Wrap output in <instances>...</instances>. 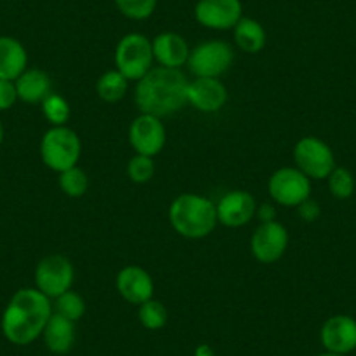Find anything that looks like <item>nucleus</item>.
I'll return each mask as SVG.
<instances>
[{
    "mask_svg": "<svg viewBox=\"0 0 356 356\" xmlns=\"http://www.w3.org/2000/svg\"><path fill=\"white\" fill-rule=\"evenodd\" d=\"M29 65V53L25 46L15 37H0V79L16 81Z\"/></svg>",
    "mask_w": 356,
    "mask_h": 356,
    "instance_id": "nucleus-18",
    "label": "nucleus"
},
{
    "mask_svg": "<svg viewBox=\"0 0 356 356\" xmlns=\"http://www.w3.org/2000/svg\"><path fill=\"white\" fill-rule=\"evenodd\" d=\"M128 136L133 150L142 156H157L166 145V128L156 115L140 114L133 119Z\"/></svg>",
    "mask_w": 356,
    "mask_h": 356,
    "instance_id": "nucleus-11",
    "label": "nucleus"
},
{
    "mask_svg": "<svg viewBox=\"0 0 356 356\" xmlns=\"http://www.w3.org/2000/svg\"><path fill=\"white\" fill-rule=\"evenodd\" d=\"M42 114L51 126H67L70 119V105L61 95H47L42 100Z\"/></svg>",
    "mask_w": 356,
    "mask_h": 356,
    "instance_id": "nucleus-26",
    "label": "nucleus"
},
{
    "mask_svg": "<svg viewBox=\"0 0 356 356\" xmlns=\"http://www.w3.org/2000/svg\"><path fill=\"white\" fill-rule=\"evenodd\" d=\"M293 161L311 180H327L335 168V156L330 147L316 136H304L293 147Z\"/></svg>",
    "mask_w": 356,
    "mask_h": 356,
    "instance_id": "nucleus-8",
    "label": "nucleus"
},
{
    "mask_svg": "<svg viewBox=\"0 0 356 356\" xmlns=\"http://www.w3.org/2000/svg\"><path fill=\"white\" fill-rule=\"evenodd\" d=\"M128 79L119 70H108L97 81V93L107 104L122 100L128 91Z\"/></svg>",
    "mask_w": 356,
    "mask_h": 356,
    "instance_id": "nucleus-22",
    "label": "nucleus"
},
{
    "mask_svg": "<svg viewBox=\"0 0 356 356\" xmlns=\"http://www.w3.org/2000/svg\"><path fill=\"white\" fill-rule=\"evenodd\" d=\"M267 191L271 200L280 207L297 208L311 197V178L296 166L280 168L269 178Z\"/></svg>",
    "mask_w": 356,
    "mask_h": 356,
    "instance_id": "nucleus-7",
    "label": "nucleus"
},
{
    "mask_svg": "<svg viewBox=\"0 0 356 356\" xmlns=\"http://www.w3.org/2000/svg\"><path fill=\"white\" fill-rule=\"evenodd\" d=\"M289 231L278 220L264 222L252 234V253L260 264H275L289 248Z\"/></svg>",
    "mask_w": 356,
    "mask_h": 356,
    "instance_id": "nucleus-10",
    "label": "nucleus"
},
{
    "mask_svg": "<svg viewBox=\"0 0 356 356\" xmlns=\"http://www.w3.org/2000/svg\"><path fill=\"white\" fill-rule=\"evenodd\" d=\"M46 348L54 355H67L75 344V323L53 311L42 332Z\"/></svg>",
    "mask_w": 356,
    "mask_h": 356,
    "instance_id": "nucleus-19",
    "label": "nucleus"
},
{
    "mask_svg": "<svg viewBox=\"0 0 356 356\" xmlns=\"http://www.w3.org/2000/svg\"><path fill=\"white\" fill-rule=\"evenodd\" d=\"M170 224L187 239H203L217 227V204L200 194L184 193L170 204Z\"/></svg>",
    "mask_w": 356,
    "mask_h": 356,
    "instance_id": "nucleus-3",
    "label": "nucleus"
},
{
    "mask_svg": "<svg viewBox=\"0 0 356 356\" xmlns=\"http://www.w3.org/2000/svg\"><path fill=\"white\" fill-rule=\"evenodd\" d=\"M53 314L49 297L37 289H22L11 297L2 314V334L11 344L29 346L42 335Z\"/></svg>",
    "mask_w": 356,
    "mask_h": 356,
    "instance_id": "nucleus-2",
    "label": "nucleus"
},
{
    "mask_svg": "<svg viewBox=\"0 0 356 356\" xmlns=\"http://www.w3.org/2000/svg\"><path fill=\"white\" fill-rule=\"evenodd\" d=\"M81 154V138L68 126H51L40 140L42 163L56 173L77 166Z\"/></svg>",
    "mask_w": 356,
    "mask_h": 356,
    "instance_id": "nucleus-4",
    "label": "nucleus"
},
{
    "mask_svg": "<svg viewBox=\"0 0 356 356\" xmlns=\"http://www.w3.org/2000/svg\"><path fill=\"white\" fill-rule=\"evenodd\" d=\"M255 215L259 217L260 224H264V222H273L276 220V208L271 203H264L262 207H257Z\"/></svg>",
    "mask_w": 356,
    "mask_h": 356,
    "instance_id": "nucleus-32",
    "label": "nucleus"
},
{
    "mask_svg": "<svg viewBox=\"0 0 356 356\" xmlns=\"http://www.w3.org/2000/svg\"><path fill=\"white\" fill-rule=\"evenodd\" d=\"M60 189L68 197H82L89 189V178L79 166L60 173Z\"/></svg>",
    "mask_w": 356,
    "mask_h": 356,
    "instance_id": "nucleus-25",
    "label": "nucleus"
},
{
    "mask_svg": "<svg viewBox=\"0 0 356 356\" xmlns=\"http://www.w3.org/2000/svg\"><path fill=\"white\" fill-rule=\"evenodd\" d=\"M154 157L135 154L128 163V177L135 184H147L154 177Z\"/></svg>",
    "mask_w": 356,
    "mask_h": 356,
    "instance_id": "nucleus-29",
    "label": "nucleus"
},
{
    "mask_svg": "<svg viewBox=\"0 0 356 356\" xmlns=\"http://www.w3.org/2000/svg\"><path fill=\"white\" fill-rule=\"evenodd\" d=\"M189 79L180 68L154 67L135 88V104L140 114L163 119L182 111L187 105Z\"/></svg>",
    "mask_w": 356,
    "mask_h": 356,
    "instance_id": "nucleus-1",
    "label": "nucleus"
},
{
    "mask_svg": "<svg viewBox=\"0 0 356 356\" xmlns=\"http://www.w3.org/2000/svg\"><path fill=\"white\" fill-rule=\"evenodd\" d=\"M51 77L40 68H26L15 81L18 100L25 104H42L44 98L51 95Z\"/></svg>",
    "mask_w": 356,
    "mask_h": 356,
    "instance_id": "nucleus-20",
    "label": "nucleus"
},
{
    "mask_svg": "<svg viewBox=\"0 0 356 356\" xmlns=\"http://www.w3.org/2000/svg\"><path fill=\"white\" fill-rule=\"evenodd\" d=\"M152 53L159 67L180 68L187 65L191 47L182 35L175 32H163L152 39Z\"/></svg>",
    "mask_w": 356,
    "mask_h": 356,
    "instance_id": "nucleus-17",
    "label": "nucleus"
},
{
    "mask_svg": "<svg viewBox=\"0 0 356 356\" xmlns=\"http://www.w3.org/2000/svg\"><path fill=\"white\" fill-rule=\"evenodd\" d=\"M196 356H215V351L208 344H201L196 348Z\"/></svg>",
    "mask_w": 356,
    "mask_h": 356,
    "instance_id": "nucleus-33",
    "label": "nucleus"
},
{
    "mask_svg": "<svg viewBox=\"0 0 356 356\" xmlns=\"http://www.w3.org/2000/svg\"><path fill=\"white\" fill-rule=\"evenodd\" d=\"M234 49L225 40H207L191 49L187 67L194 77L218 79L231 68Z\"/></svg>",
    "mask_w": 356,
    "mask_h": 356,
    "instance_id": "nucleus-6",
    "label": "nucleus"
},
{
    "mask_svg": "<svg viewBox=\"0 0 356 356\" xmlns=\"http://www.w3.org/2000/svg\"><path fill=\"white\" fill-rule=\"evenodd\" d=\"M215 204L218 224L232 229L248 224L257 211L255 197L246 191H229Z\"/></svg>",
    "mask_w": 356,
    "mask_h": 356,
    "instance_id": "nucleus-14",
    "label": "nucleus"
},
{
    "mask_svg": "<svg viewBox=\"0 0 356 356\" xmlns=\"http://www.w3.org/2000/svg\"><path fill=\"white\" fill-rule=\"evenodd\" d=\"M2 142H4V126L0 122V145H2Z\"/></svg>",
    "mask_w": 356,
    "mask_h": 356,
    "instance_id": "nucleus-34",
    "label": "nucleus"
},
{
    "mask_svg": "<svg viewBox=\"0 0 356 356\" xmlns=\"http://www.w3.org/2000/svg\"><path fill=\"white\" fill-rule=\"evenodd\" d=\"M138 320L147 330H159L166 325L168 321V311L163 302L152 299L145 300L138 306Z\"/></svg>",
    "mask_w": 356,
    "mask_h": 356,
    "instance_id": "nucleus-24",
    "label": "nucleus"
},
{
    "mask_svg": "<svg viewBox=\"0 0 356 356\" xmlns=\"http://www.w3.org/2000/svg\"><path fill=\"white\" fill-rule=\"evenodd\" d=\"M115 70L121 72L128 81H136L152 70L154 53L152 40L142 33H128L115 47Z\"/></svg>",
    "mask_w": 356,
    "mask_h": 356,
    "instance_id": "nucleus-5",
    "label": "nucleus"
},
{
    "mask_svg": "<svg viewBox=\"0 0 356 356\" xmlns=\"http://www.w3.org/2000/svg\"><path fill=\"white\" fill-rule=\"evenodd\" d=\"M297 213H299V217L302 218L304 222L311 224V222L318 220V217H320V204L309 197V200H306L304 203H300L299 207H297Z\"/></svg>",
    "mask_w": 356,
    "mask_h": 356,
    "instance_id": "nucleus-31",
    "label": "nucleus"
},
{
    "mask_svg": "<svg viewBox=\"0 0 356 356\" xmlns=\"http://www.w3.org/2000/svg\"><path fill=\"white\" fill-rule=\"evenodd\" d=\"M227 102V88L220 79L194 77L189 81L187 89V104L203 114H215Z\"/></svg>",
    "mask_w": 356,
    "mask_h": 356,
    "instance_id": "nucleus-13",
    "label": "nucleus"
},
{
    "mask_svg": "<svg viewBox=\"0 0 356 356\" xmlns=\"http://www.w3.org/2000/svg\"><path fill=\"white\" fill-rule=\"evenodd\" d=\"M234 42L243 53L257 54L266 47L267 35L264 26L253 18H241L234 26Z\"/></svg>",
    "mask_w": 356,
    "mask_h": 356,
    "instance_id": "nucleus-21",
    "label": "nucleus"
},
{
    "mask_svg": "<svg viewBox=\"0 0 356 356\" xmlns=\"http://www.w3.org/2000/svg\"><path fill=\"white\" fill-rule=\"evenodd\" d=\"M74 266L63 255H47L35 267V289L49 299H56L74 285Z\"/></svg>",
    "mask_w": 356,
    "mask_h": 356,
    "instance_id": "nucleus-9",
    "label": "nucleus"
},
{
    "mask_svg": "<svg viewBox=\"0 0 356 356\" xmlns=\"http://www.w3.org/2000/svg\"><path fill=\"white\" fill-rule=\"evenodd\" d=\"M54 313L67 318V320L74 321V323H77V321L84 316L86 302L77 292L68 290V292L61 293L60 297L54 299Z\"/></svg>",
    "mask_w": 356,
    "mask_h": 356,
    "instance_id": "nucleus-23",
    "label": "nucleus"
},
{
    "mask_svg": "<svg viewBox=\"0 0 356 356\" xmlns=\"http://www.w3.org/2000/svg\"><path fill=\"white\" fill-rule=\"evenodd\" d=\"M115 289L126 302L140 306L145 300L152 299L154 280L143 267L126 266L118 273Z\"/></svg>",
    "mask_w": 356,
    "mask_h": 356,
    "instance_id": "nucleus-16",
    "label": "nucleus"
},
{
    "mask_svg": "<svg viewBox=\"0 0 356 356\" xmlns=\"http://www.w3.org/2000/svg\"><path fill=\"white\" fill-rule=\"evenodd\" d=\"M114 2L122 16L135 22L150 18L157 6V0H114Z\"/></svg>",
    "mask_w": 356,
    "mask_h": 356,
    "instance_id": "nucleus-28",
    "label": "nucleus"
},
{
    "mask_svg": "<svg viewBox=\"0 0 356 356\" xmlns=\"http://www.w3.org/2000/svg\"><path fill=\"white\" fill-rule=\"evenodd\" d=\"M323 348L328 353L348 355L356 349V320L348 314H335L328 318L320 332Z\"/></svg>",
    "mask_w": 356,
    "mask_h": 356,
    "instance_id": "nucleus-15",
    "label": "nucleus"
},
{
    "mask_svg": "<svg viewBox=\"0 0 356 356\" xmlns=\"http://www.w3.org/2000/svg\"><path fill=\"white\" fill-rule=\"evenodd\" d=\"M194 16L204 29L231 30L243 18L241 0H200Z\"/></svg>",
    "mask_w": 356,
    "mask_h": 356,
    "instance_id": "nucleus-12",
    "label": "nucleus"
},
{
    "mask_svg": "<svg viewBox=\"0 0 356 356\" xmlns=\"http://www.w3.org/2000/svg\"><path fill=\"white\" fill-rule=\"evenodd\" d=\"M16 102H18V91H16L15 81L0 79V112L9 111Z\"/></svg>",
    "mask_w": 356,
    "mask_h": 356,
    "instance_id": "nucleus-30",
    "label": "nucleus"
},
{
    "mask_svg": "<svg viewBox=\"0 0 356 356\" xmlns=\"http://www.w3.org/2000/svg\"><path fill=\"white\" fill-rule=\"evenodd\" d=\"M318 356H346V355H337V353H321V355H318Z\"/></svg>",
    "mask_w": 356,
    "mask_h": 356,
    "instance_id": "nucleus-35",
    "label": "nucleus"
},
{
    "mask_svg": "<svg viewBox=\"0 0 356 356\" xmlns=\"http://www.w3.org/2000/svg\"><path fill=\"white\" fill-rule=\"evenodd\" d=\"M328 191L332 196L337 200H348L355 193V177L346 168H334L330 175H328Z\"/></svg>",
    "mask_w": 356,
    "mask_h": 356,
    "instance_id": "nucleus-27",
    "label": "nucleus"
}]
</instances>
